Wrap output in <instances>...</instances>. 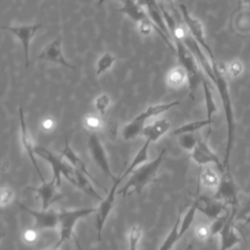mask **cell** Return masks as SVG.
I'll use <instances>...</instances> for the list:
<instances>
[{
  "label": "cell",
  "mask_w": 250,
  "mask_h": 250,
  "mask_svg": "<svg viewBox=\"0 0 250 250\" xmlns=\"http://www.w3.org/2000/svg\"><path fill=\"white\" fill-rule=\"evenodd\" d=\"M213 74L209 78V81L215 86L220 96L223 109L225 113L226 126H227V142H226V149L225 156L223 160L224 170L227 173H230V154L234 141V130H235V122H234V113L232 107V102L229 94V83L226 78L225 72L222 70L220 64L216 62V60H211ZM224 172V173H225Z\"/></svg>",
  "instance_id": "obj_1"
},
{
  "label": "cell",
  "mask_w": 250,
  "mask_h": 250,
  "mask_svg": "<svg viewBox=\"0 0 250 250\" xmlns=\"http://www.w3.org/2000/svg\"><path fill=\"white\" fill-rule=\"evenodd\" d=\"M165 152V148L161 149L159 154L153 160L148 161L134 170L126 185L121 188L117 193L121 194L123 197L131 195L133 193H141L144 188L156 178Z\"/></svg>",
  "instance_id": "obj_2"
},
{
  "label": "cell",
  "mask_w": 250,
  "mask_h": 250,
  "mask_svg": "<svg viewBox=\"0 0 250 250\" xmlns=\"http://www.w3.org/2000/svg\"><path fill=\"white\" fill-rule=\"evenodd\" d=\"M173 43L175 45V53L178 57L180 65H182L188 73V96L193 99L204 73L202 72L196 58L181 38L174 37Z\"/></svg>",
  "instance_id": "obj_3"
},
{
  "label": "cell",
  "mask_w": 250,
  "mask_h": 250,
  "mask_svg": "<svg viewBox=\"0 0 250 250\" xmlns=\"http://www.w3.org/2000/svg\"><path fill=\"white\" fill-rule=\"evenodd\" d=\"M179 104H181V102L173 101V102L159 103V104L148 105L144 111H142L139 115H137L133 120H131L129 123L125 124L122 127L121 136L123 140L130 141V140L136 139L138 136L142 135L143 130L146 126V120L151 117H155L161 113H164L165 111Z\"/></svg>",
  "instance_id": "obj_4"
},
{
  "label": "cell",
  "mask_w": 250,
  "mask_h": 250,
  "mask_svg": "<svg viewBox=\"0 0 250 250\" xmlns=\"http://www.w3.org/2000/svg\"><path fill=\"white\" fill-rule=\"evenodd\" d=\"M97 212V208H79L60 211L59 223V239L51 247L52 250H60L62 245L74 235V229L76 224L82 218Z\"/></svg>",
  "instance_id": "obj_5"
},
{
  "label": "cell",
  "mask_w": 250,
  "mask_h": 250,
  "mask_svg": "<svg viewBox=\"0 0 250 250\" xmlns=\"http://www.w3.org/2000/svg\"><path fill=\"white\" fill-rule=\"evenodd\" d=\"M34 152L35 155H38L50 164L53 173L52 177L55 178L59 186L62 184V176L68 180L71 184L73 183L77 170L71 167L62 157L56 155L44 146H35Z\"/></svg>",
  "instance_id": "obj_6"
},
{
  "label": "cell",
  "mask_w": 250,
  "mask_h": 250,
  "mask_svg": "<svg viewBox=\"0 0 250 250\" xmlns=\"http://www.w3.org/2000/svg\"><path fill=\"white\" fill-rule=\"evenodd\" d=\"M180 10H181L182 18H183V21H184V25L186 26L189 35L199 44V46L208 55L210 60H214L215 57H214V54H213V51H212L211 47L209 46V44L206 41L204 28H203V25H202L201 21L198 19L194 18L188 12V8L186 7L185 4H181Z\"/></svg>",
  "instance_id": "obj_7"
},
{
  "label": "cell",
  "mask_w": 250,
  "mask_h": 250,
  "mask_svg": "<svg viewBox=\"0 0 250 250\" xmlns=\"http://www.w3.org/2000/svg\"><path fill=\"white\" fill-rule=\"evenodd\" d=\"M123 180L121 177V174L117 176L116 180L113 182V185L111 186L110 189L107 191V195L101 200L100 206L97 208V216H96V231H97V237L98 240L100 241L102 239V233L104 227L106 223V220L108 218V215L110 214L114 200H115V195L117 191V188L120 184V182Z\"/></svg>",
  "instance_id": "obj_8"
},
{
  "label": "cell",
  "mask_w": 250,
  "mask_h": 250,
  "mask_svg": "<svg viewBox=\"0 0 250 250\" xmlns=\"http://www.w3.org/2000/svg\"><path fill=\"white\" fill-rule=\"evenodd\" d=\"M88 149L91 154L92 159L95 161L97 166L113 182L116 180L117 177L114 176L110 169V165L108 162V158L105 152V149L101 142L100 138L98 137L97 133H90L87 141Z\"/></svg>",
  "instance_id": "obj_9"
},
{
  "label": "cell",
  "mask_w": 250,
  "mask_h": 250,
  "mask_svg": "<svg viewBox=\"0 0 250 250\" xmlns=\"http://www.w3.org/2000/svg\"><path fill=\"white\" fill-rule=\"evenodd\" d=\"M214 198L230 206V210H237L238 197L237 188L231 176V173H223L218 188L214 193Z\"/></svg>",
  "instance_id": "obj_10"
},
{
  "label": "cell",
  "mask_w": 250,
  "mask_h": 250,
  "mask_svg": "<svg viewBox=\"0 0 250 250\" xmlns=\"http://www.w3.org/2000/svg\"><path fill=\"white\" fill-rule=\"evenodd\" d=\"M42 23H32V24H20V25H3L1 28L10 31L13 33L21 43V47L23 50V58L25 66L29 63L28 59V51L30 42L33 39L35 33L42 27Z\"/></svg>",
  "instance_id": "obj_11"
},
{
  "label": "cell",
  "mask_w": 250,
  "mask_h": 250,
  "mask_svg": "<svg viewBox=\"0 0 250 250\" xmlns=\"http://www.w3.org/2000/svg\"><path fill=\"white\" fill-rule=\"evenodd\" d=\"M20 207L31 215L34 219V228L40 230H49L59 229L60 223V211L56 210H43L40 211L28 208L22 204H20Z\"/></svg>",
  "instance_id": "obj_12"
},
{
  "label": "cell",
  "mask_w": 250,
  "mask_h": 250,
  "mask_svg": "<svg viewBox=\"0 0 250 250\" xmlns=\"http://www.w3.org/2000/svg\"><path fill=\"white\" fill-rule=\"evenodd\" d=\"M190 157L200 167L207 166L209 164H214L217 166L221 174L225 172L223 162L220 160L219 156L212 150V148L209 146L205 140L198 139L195 147L190 152Z\"/></svg>",
  "instance_id": "obj_13"
},
{
  "label": "cell",
  "mask_w": 250,
  "mask_h": 250,
  "mask_svg": "<svg viewBox=\"0 0 250 250\" xmlns=\"http://www.w3.org/2000/svg\"><path fill=\"white\" fill-rule=\"evenodd\" d=\"M62 41L61 37H57L53 39L36 56V60L51 62L59 63L69 69H75V66L72 65L70 62H68L63 57L62 51Z\"/></svg>",
  "instance_id": "obj_14"
},
{
  "label": "cell",
  "mask_w": 250,
  "mask_h": 250,
  "mask_svg": "<svg viewBox=\"0 0 250 250\" xmlns=\"http://www.w3.org/2000/svg\"><path fill=\"white\" fill-rule=\"evenodd\" d=\"M19 117H20V138H21V143L22 145V147L23 149L25 150L26 154L28 155L32 165L34 166L37 174L39 175L40 179H41V182H44V178L41 174V171L37 165V161H36V158H35V152H34V149H35V146L33 144V141H32V138L29 134V131L27 129V126H26V123H25V120H24V114H23V110L22 108L20 106L19 107Z\"/></svg>",
  "instance_id": "obj_15"
},
{
  "label": "cell",
  "mask_w": 250,
  "mask_h": 250,
  "mask_svg": "<svg viewBox=\"0 0 250 250\" xmlns=\"http://www.w3.org/2000/svg\"><path fill=\"white\" fill-rule=\"evenodd\" d=\"M237 211L230 210V215L225 227L219 233L220 248L219 250H230L240 242V237L234 227V219Z\"/></svg>",
  "instance_id": "obj_16"
},
{
  "label": "cell",
  "mask_w": 250,
  "mask_h": 250,
  "mask_svg": "<svg viewBox=\"0 0 250 250\" xmlns=\"http://www.w3.org/2000/svg\"><path fill=\"white\" fill-rule=\"evenodd\" d=\"M59 188L60 186L58 185L57 181L55 180V178L52 177L49 182L44 181L42 182L41 186L36 188L31 187L29 188V189L35 191L39 195L42 203V209L47 210L49 209L50 205L60 196Z\"/></svg>",
  "instance_id": "obj_17"
},
{
  "label": "cell",
  "mask_w": 250,
  "mask_h": 250,
  "mask_svg": "<svg viewBox=\"0 0 250 250\" xmlns=\"http://www.w3.org/2000/svg\"><path fill=\"white\" fill-rule=\"evenodd\" d=\"M197 211L203 213L212 221L223 215L226 210V204L216 198H209L207 196H200L196 198Z\"/></svg>",
  "instance_id": "obj_18"
},
{
  "label": "cell",
  "mask_w": 250,
  "mask_h": 250,
  "mask_svg": "<svg viewBox=\"0 0 250 250\" xmlns=\"http://www.w3.org/2000/svg\"><path fill=\"white\" fill-rule=\"evenodd\" d=\"M139 4H141L147 12L150 20L152 22L159 27V29L172 40L171 34L169 32V29L166 25L165 20L162 15V11L160 8V4L157 2V0H136ZM173 41V40H172Z\"/></svg>",
  "instance_id": "obj_19"
},
{
  "label": "cell",
  "mask_w": 250,
  "mask_h": 250,
  "mask_svg": "<svg viewBox=\"0 0 250 250\" xmlns=\"http://www.w3.org/2000/svg\"><path fill=\"white\" fill-rule=\"evenodd\" d=\"M116 11L126 15L137 23H140L143 21L152 22L146 10L141 4H139L136 0H123L122 7L117 9Z\"/></svg>",
  "instance_id": "obj_20"
},
{
  "label": "cell",
  "mask_w": 250,
  "mask_h": 250,
  "mask_svg": "<svg viewBox=\"0 0 250 250\" xmlns=\"http://www.w3.org/2000/svg\"><path fill=\"white\" fill-rule=\"evenodd\" d=\"M170 130V122L166 118H159L145 126L142 135L150 143L158 141Z\"/></svg>",
  "instance_id": "obj_21"
},
{
  "label": "cell",
  "mask_w": 250,
  "mask_h": 250,
  "mask_svg": "<svg viewBox=\"0 0 250 250\" xmlns=\"http://www.w3.org/2000/svg\"><path fill=\"white\" fill-rule=\"evenodd\" d=\"M62 157L71 166L73 167L75 170H78L80 172H82L83 174H85L86 176H88L91 180H94L96 182V180L92 177V175L88 172V169L86 167V164L83 162V160L77 155V153L73 150V148L70 146V145L67 142V139H65L64 141V146L62 150Z\"/></svg>",
  "instance_id": "obj_22"
},
{
  "label": "cell",
  "mask_w": 250,
  "mask_h": 250,
  "mask_svg": "<svg viewBox=\"0 0 250 250\" xmlns=\"http://www.w3.org/2000/svg\"><path fill=\"white\" fill-rule=\"evenodd\" d=\"M165 82L171 89H180L188 83V73L182 65H177L167 72Z\"/></svg>",
  "instance_id": "obj_23"
},
{
  "label": "cell",
  "mask_w": 250,
  "mask_h": 250,
  "mask_svg": "<svg viewBox=\"0 0 250 250\" xmlns=\"http://www.w3.org/2000/svg\"><path fill=\"white\" fill-rule=\"evenodd\" d=\"M207 77L204 75L201 81L202 88H203V96H204V101H205V107H206V119L210 124H212V119L214 113L217 111V105L216 102L214 99L212 87H211V82L209 79H206Z\"/></svg>",
  "instance_id": "obj_24"
},
{
  "label": "cell",
  "mask_w": 250,
  "mask_h": 250,
  "mask_svg": "<svg viewBox=\"0 0 250 250\" xmlns=\"http://www.w3.org/2000/svg\"><path fill=\"white\" fill-rule=\"evenodd\" d=\"M151 143L147 140H146V142L144 143V145L139 148V150L137 151V153L135 154L134 158L132 159V161L130 162L129 166L126 168V170L121 174V177L124 179L126 176H128L129 174H132L134 170H136L137 168H139L140 166L144 165L145 163L148 162V147L149 145Z\"/></svg>",
  "instance_id": "obj_25"
},
{
  "label": "cell",
  "mask_w": 250,
  "mask_h": 250,
  "mask_svg": "<svg viewBox=\"0 0 250 250\" xmlns=\"http://www.w3.org/2000/svg\"><path fill=\"white\" fill-rule=\"evenodd\" d=\"M220 181L221 177H219L217 172H215L212 168L208 166L201 167L199 174V182L204 188L216 191V189L219 187Z\"/></svg>",
  "instance_id": "obj_26"
},
{
  "label": "cell",
  "mask_w": 250,
  "mask_h": 250,
  "mask_svg": "<svg viewBox=\"0 0 250 250\" xmlns=\"http://www.w3.org/2000/svg\"><path fill=\"white\" fill-rule=\"evenodd\" d=\"M180 224H181V217L180 213L177 216L175 224L171 228L170 231L168 232L166 238L163 240L161 245L159 246L158 250H172L175 246L176 242L181 238L180 236Z\"/></svg>",
  "instance_id": "obj_27"
},
{
  "label": "cell",
  "mask_w": 250,
  "mask_h": 250,
  "mask_svg": "<svg viewBox=\"0 0 250 250\" xmlns=\"http://www.w3.org/2000/svg\"><path fill=\"white\" fill-rule=\"evenodd\" d=\"M211 127V124L208 122L207 119L205 120H196V121H191L185 123L177 128H175L173 131H171V135L173 136H180L182 134H188V133H194L204 127Z\"/></svg>",
  "instance_id": "obj_28"
},
{
  "label": "cell",
  "mask_w": 250,
  "mask_h": 250,
  "mask_svg": "<svg viewBox=\"0 0 250 250\" xmlns=\"http://www.w3.org/2000/svg\"><path fill=\"white\" fill-rule=\"evenodd\" d=\"M197 212V201L196 199L193 200L191 205L188 207V209L186 211L184 216L181 219V224H180V236L182 237L191 227L195 214Z\"/></svg>",
  "instance_id": "obj_29"
},
{
  "label": "cell",
  "mask_w": 250,
  "mask_h": 250,
  "mask_svg": "<svg viewBox=\"0 0 250 250\" xmlns=\"http://www.w3.org/2000/svg\"><path fill=\"white\" fill-rule=\"evenodd\" d=\"M115 60V56L110 52H104L102 54L96 62V74L101 75L109 70L113 66Z\"/></svg>",
  "instance_id": "obj_30"
},
{
  "label": "cell",
  "mask_w": 250,
  "mask_h": 250,
  "mask_svg": "<svg viewBox=\"0 0 250 250\" xmlns=\"http://www.w3.org/2000/svg\"><path fill=\"white\" fill-rule=\"evenodd\" d=\"M82 124H83V127L90 133H97L99 130L103 128L104 121L100 114L89 113L84 116L82 120Z\"/></svg>",
  "instance_id": "obj_31"
},
{
  "label": "cell",
  "mask_w": 250,
  "mask_h": 250,
  "mask_svg": "<svg viewBox=\"0 0 250 250\" xmlns=\"http://www.w3.org/2000/svg\"><path fill=\"white\" fill-rule=\"evenodd\" d=\"M143 229L139 225H133L128 232V250H139Z\"/></svg>",
  "instance_id": "obj_32"
},
{
  "label": "cell",
  "mask_w": 250,
  "mask_h": 250,
  "mask_svg": "<svg viewBox=\"0 0 250 250\" xmlns=\"http://www.w3.org/2000/svg\"><path fill=\"white\" fill-rule=\"evenodd\" d=\"M110 104H111V100H110V97L105 94V93H103V94H100L98 95L94 102H93V104H94V107L96 109V111L100 114V115H104L105 113V111L107 110V108L110 106Z\"/></svg>",
  "instance_id": "obj_33"
},
{
  "label": "cell",
  "mask_w": 250,
  "mask_h": 250,
  "mask_svg": "<svg viewBox=\"0 0 250 250\" xmlns=\"http://www.w3.org/2000/svg\"><path fill=\"white\" fill-rule=\"evenodd\" d=\"M197 142H198V138H196L192 133L182 134L178 136L179 146L186 151L191 152L195 147Z\"/></svg>",
  "instance_id": "obj_34"
},
{
  "label": "cell",
  "mask_w": 250,
  "mask_h": 250,
  "mask_svg": "<svg viewBox=\"0 0 250 250\" xmlns=\"http://www.w3.org/2000/svg\"><path fill=\"white\" fill-rule=\"evenodd\" d=\"M229 215H230V212L226 211L223 215H221L220 217H218L217 219L212 221V223L210 225V229H211L212 236L216 235V234H219L221 232V230L225 227L226 223L228 222V220L229 218Z\"/></svg>",
  "instance_id": "obj_35"
},
{
  "label": "cell",
  "mask_w": 250,
  "mask_h": 250,
  "mask_svg": "<svg viewBox=\"0 0 250 250\" xmlns=\"http://www.w3.org/2000/svg\"><path fill=\"white\" fill-rule=\"evenodd\" d=\"M15 199V191L9 186H3L0 189V205L2 208L9 206Z\"/></svg>",
  "instance_id": "obj_36"
},
{
  "label": "cell",
  "mask_w": 250,
  "mask_h": 250,
  "mask_svg": "<svg viewBox=\"0 0 250 250\" xmlns=\"http://www.w3.org/2000/svg\"><path fill=\"white\" fill-rule=\"evenodd\" d=\"M39 238V230L36 229L34 227L33 228H27L22 231L21 234V239L23 243L31 245L34 244Z\"/></svg>",
  "instance_id": "obj_37"
},
{
  "label": "cell",
  "mask_w": 250,
  "mask_h": 250,
  "mask_svg": "<svg viewBox=\"0 0 250 250\" xmlns=\"http://www.w3.org/2000/svg\"><path fill=\"white\" fill-rule=\"evenodd\" d=\"M194 233H195V236L197 237L198 240H200V241L207 240L210 236H212L211 229H210V225L202 224V225L197 226L194 229Z\"/></svg>",
  "instance_id": "obj_38"
},
{
  "label": "cell",
  "mask_w": 250,
  "mask_h": 250,
  "mask_svg": "<svg viewBox=\"0 0 250 250\" xmlns=\"http://www.w3.org/2000/svg\"><path fill=\"white\" fill-rule=\"evenodd\" d=\"M40 128L43 132L49 133L52 132L56 128V120L52 117H45L40 122Z\"/></svg>",
  "instance_id": "obj_39"
},
{
  "label": "cell",
  "mask_w": 250,
  "mask_h": 250,
  "mask_svg": "<svg viewBox=\"0 0 250 250\" xmlns=\"http://www.w3.org/2000/svg\"><path fill=\"white\" fill-rule=\"evenodd\" d=\"M241 68L242 66L239 62H233L229 65V73H231L232 75H238L241 72Z\"/></svg>",
  "instance_id": "obj_40"
},
{
  "label": "cell",
  "mask_w": 250,
  "mask_h": 250,
  "mask_svg": "<svg viewBox=\"0 0 250 250\" xmlns=\"http://www.w3.org/2000/svg\"><path fill=\"white\" fill-rule=\"evenodd\" d=\"M73 238H74V241H75V244H76V246H77V248H78V250H83V248L81 247V245H80V243L78 242V239H77V237L75 236V234L73 235Z\"/></svg>",
  "instance_id": "obj_41"
},
{
  "label": "cell",
  "mask_w": 250,
  "mask_h": 250,
  "mask_svg": "<svg viewBox=\"0 0 250 250\" xmlns=\"http://www.w3.org/2000/svg\"><path fill=\"white\" fill-rule=\"evenodd\" d=\"M244 224H250V214L244 217Z\"/></svg>",
  "instance_id": "obj_42"
},
{
  "label": "cell",
  "mask_w": 250,
  "mask_h": 250,
  "mask_svg": "<svg viewBox=\"0 0 250 250\" xmlns=\"http://www.w3.org/2000/svg\"><path fill=\"white\" fill-rule=\"evenodd\" d=\"M184 250H193V246H192V244H191V243L188 244V245L185 247V249H184Z\"/></svg>",
  "instance_id": "obj_43"
},
{
  "label": "cell",
  "mask_w": 250,
  "mask_h": 250,
  "mask_svg": "<svg viewBox=\"0 0 250 250\" xmlns=\"http://www.w3.org/2000/svg\"><path fill=\"white\" fill-rule=\"evenodd\" d=\"M105 1H108V0H99L98 4H99V5H102V4H103V3H104ZM116 1H120V2H123V0H116Z\"/></svg>",
  "instance_id": "obj_44"
},
{
  "label": "cell",
  "mask_w": 250,
  "mask_h": 250,
  "mask_svg": "<svg viewBox=\"0 0 250 250\" xmlns=\"http://www.w3.org/2000/svg\"><path fill=\"white\" fill-rule=\"evenodd\" d=\"M163 2H166V3H168V4H173V2H174V0H162Z\"/></svg>",
  "instance_id": "obj_45"
},
{
  "label": "cell",
  "mask_w": 250,
  "mask_h": 250,
  "mask_svg": "<svg viewBox=\"0 0 250 250\" xmlns=\"http://www.w3.org/2000/svg\"><path fill=\"white\" fill-rule=\"evenodd\" d=\"M243 2H245L246 4H248V5H250V0H242Z\"/></svg>",
  "instance_id": "obj_46"
}]
</instances>
